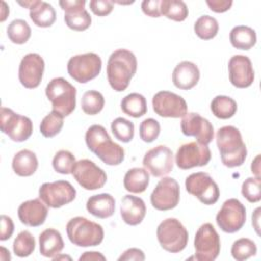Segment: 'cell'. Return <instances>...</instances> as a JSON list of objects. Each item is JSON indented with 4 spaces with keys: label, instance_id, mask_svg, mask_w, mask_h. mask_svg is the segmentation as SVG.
Segmentation results:
<instances>
[{
    "label": "cell",
    "instance_id": "20",
    "mask_svg": "<svg viewBox=\"0 0 261 261\" xmlns=\"http://www.w3.org/2000/svg\"><path fill=\"white\" fill-rule=\"evenodd\" d=\"M85 0H61L60 7L64 10V21L66 25L77 32L86 31L92 22L89 12L85 9Z\"/></svg>",
    "mask_w": 261,
    "mask_h": 261
},
{
    "label": "cell",
    "instance_id": "52",
    "mask_svg": "<svg viewBox=\"0 0 261 261\" xmlns=\"http://www.w3.org/2000/svg\"><path fill=\"white\" fill-rule=\"evenodd\" d=\"M1 4H2V9H1V19L0 20L4 21L9 14V7L7 6V4L4 1H2Z\"/></svg>",
    "mask_w": 261,
    "mask_h": 261
},
{
    "label": "cell",
    "instance_id": "54",
    "mask_svg": "<svg viewBox=\"0 0 261 261\" xmlns=\"http://www.w3.org/2000/svg\"><path fill=\"white\" fill-rule=\"evenodd\" d=\"M0 253H1V259L2 260H10L11 259V256L9 254V251L7 249H5L4 247H1L0 248Z\"/></svg>",
    "mask_w": 261,
    "mask_h": 261
},
{
    "label": "cell",
    "instance_id": "39",
    "mask_svg": "<svg viewBox=\"0 0 261 261\" xmlns=\"http://www.w3.org/2000/svg\"><path fill=\"white\" fill-rule=\"evenodd\" d=\"M230 253L232 258L237 261H244L256 255L257 246L252 240L248 238H241L233 242Z\"/></svg>",
    "mask_w": 261,
    "mask_h": 261
},
{
    "label": "cell",
    "instance_id": "36",
    "mask_svg": "<svg viewBox=\"0 0 261 261\" xmlns=\"http://www.w3.org/2000/svg\"><path fill=\"white\" fill-rule=\"evenodd\" d=\"M105 100L103 95L95 90L87 91L82 98V110L88 115L98 114L104 107Z\"/></svg>",
    "mask_w": 261,
    "mask_h": 261
},
{
    "label": "cell",
    "instance_id": "38",
    "mask_svg": "<svg viewBox=\"0 0 261 261\" xmlns=\"http://www.w3.org/2000/svg\"><path fill=\"white\" fill-rule=\"evenodd\" d=\"M63 117L56 111L48 113L41 121L40 132L45 138H53L58 135L63 126Z\"/></svg>",
    "mask_w": 261,
    "mask_h": 261
},
{
    "label": "cell",
    "instance_id": "28",
    "mask_svg": "<svg viewBox=\"0 0 261 261\" xmlns=\"http://www.w3.org/2000/svg\"><path fill=\"white\" fill-rule=\"evenodd\" d=\"M150 176L145 168L134 167L126 171L123 178V186L127 192L141 194L146 191L149 186Z\"/></svg>",
    "mask_w": 261,
    "mask_h": 261
},
{
    "label": "cell",
    "instance_id": "12",
    "mask_svg": "<svg viewBox=\"0 0 261 261\" xmlns=\"http://www.w3.org/2000/svg\"><path fill=\"white\" fill-rule=\"evenodd\" d=\"M246 208L236 198H230L222 204L216 214V223L220 229L227 233L239 231L246 222Z\"/></svg>",
    "mask_w": 261,
    "mask_h": 261
},
{
    "label": "cell",
    "instance_id": "23",
    "mask_svg": "<svg viewBox=\"0 0 261 261\" xmlns=\"http://www.w3.org/2000/svg\"><path fill=\"white\" fill-rule=\"evenodd\" d=\"M146 205L142 198L125 195L120 204V215L122 220L128 225L140 224L146 215Z\"/></svg>",
    "mask_w": 261,
    "mask_h": 261
},
{
    "label": "cell",
    "instance_id": "30",
    "mask_svg": "<svg viewBox=\"0 0 261 261\" xmlns=\"http://www.w3.org/2000/svg\"><path fill=\"white\" fill-rule=\"evenodd\" d=\"M229 41L237 49L250 50L257 42L256 32L247 25H237L229 33Z\"/></svg>",
    "mask_w": 261,
    "mask_h": 261
},
{
    "label": "cell",
    "instance_id": "43",
    "mask_svg": "<svg viewBox=\"0 0 261 261\" xmlns=\"http://www.w3.org/2000/svg\"><path fill=\"white\" fill-rule=\"evenodd\" d=\"M160 134V123L154 118H146L140 124V138L146 142L151 143L155 141Z\"/></svg>",
    "mask_w": 261,
    "mask_h": 261
},
{
    "label": "cell",
    "instance_id": "40",
    "mask_svg": "<svg viewBox=\"0 0 261 261\" xmlns=\"http://www.w3.org/2000/svg\"><path fill=\"white\" fill-rule=\"evenodd\" d=\"M111 130L115 139L122 143H128L134 138L135 125L123 117H117L111 122Z\"/></svg>",
    "mask_w": 261,
    "mask_h": 261
},
{
    "label": "cell",
    "instance_id": "46",
    "mask_svg": "<svg viewBox=\"0 0 261 261\" xmlns=\"http://www.w3.org/2000/svg\"><path fill=\"white\" fill-rule=\"evenodd\" d=\"M14 230V224L12 219L7 215H1V233H0V240L6 241L8 240Z\"/></svg>",
    "mask_w": 261,
    "mask_h": 261
},
{
    "label": "cell",
    "instance_id": "14",
    "mask_svg": "<svg viewBox=\"0 0 261 261\" xmlns=\"http://www.w3.org/2000/svg\"><path fill=\"white\" fill-rule=\"evenodd\" d=\"M211 159V151L207 145L190 142L181 145L175 154V163L180 169L205 166Z\"/></svg>",
    "mask_w": 261,
    "mask_h": 261
},
{
    "label": "cell",
    "instance_id": "17",
    "mask_svg": "<svg viewBox=\"0 0 261 261\" xmlns=\"http://www.w3.org/2000/svg\"><path fill=\"white\" fill-rule=\"evenodd\" d=\"M143 165L153 176L162 177L173 168V153L168 147L158 145L147 151L143 158Z\"/></svg>",
    "mask_w": 261,
    "mask_h": 261
},
{
    "label": "cell",
    "instance_id": "41",
    "mask_svg": "<svg viewBox=\"0 0 261 261\" xmlns=\"http://www.w3.org/2000/svg\"><path fill=\"white\" fill-rule=\"evenodd\" d=\"M75 157L68 150H59L53 157L52 165L56 172L61 174H69L75 164Z\"/></svg>",
    "mask_w": 261,
    "mask_h": 261
},
{
    "label": "cell",
    "instance_id": "9",
    "mask_svg": "<svg viewBox=\"0 0 261 261\" xmlns=\"http://www.w3.org/2000/svg\"><path fill=\"white\" fill-rule=\"evenodd\" d=\"M186 190L205 205H213L219 199V188L207 172H195L186 178Z\"/></svg>",
    "mask_w": 261,
    "mask_h": 261
},
{
    "label": "cell",
    "instance_id": "33",
    "mask_svg": "<svg viewBox=\"0 0 261 261\" xmlns=\"http://www.w3.org/2000/svg\"><path fill=\"white\" fill-rule=\"evenodd\" d=\"M161 15L174 21H184L189 14L187 4L181 0H161Z\"/></svg>",
    "mask_w": 261,
    "mask_h": 261
},
{
    "label": "cell",
    "instance_id": "45",
    "mask_svg": "<svg viewBox=\"0 0 261 261\" xmlns=\"http://www.w3.org/2000/svg\"><path fill=\"white\" fill-rule=\"evenodd\" d=\"M160 3L161 0H144L141 4L142 11L150 17H160Z\"/></svg>",
    "mask_w": 261,
    "mask_h": 261
},
{
    "label": "cell",
    "instance_id": "6",
    "mask_svg": "<svg viewBox=\"0 0 261 261\" xmlns=\"http://www.w3.org/2000/svg\"><path fill=\"white\" fill-rule=\"evenodd\" d=\"M156 234L160 246L169 253H179L188 245V230L176 218L164 219L158 225Z\"/></svg>",
    "mask_w": 261,
    "mask_h": 261
},
{
    "label": "cell",
    "instance_id": "8",
    "mask_svg": "<svg viewBox=\"0 0 261 261\" xmlns=\"http://www.w3.org/2000/svg\"><path fill=\"white\" fill-rule=\"evenodd\" d=\"M195 259L198 261H213L220 253V239L214 226L207 222L202 224L194 240Z\"/></svg>",
    "mask_w": 261,
    "mask_h": 261
},
{
    "label": "cell",
    "instance_id": "49",
    "mask_svg": "<svg viewBox=\"0 0 261 261\" xmlns=\"http://www.w3.org/2000/svg\"><path fill=\"white\" fill-rule=\"evenodd\" d=\"M80 261L82 260H94V261H97V260H106L105 256H103L101 253L99 252H85L80 258H79Z\"/></svg>",
    "mask_w": 261,
    "mask_h": 261
},
{
    "label": "cell",
    "instance_id": "25",
    "mask_svg": "<svg viewBox=\"0 0 261 261\" xmlns=\"http://www.w3.org/2000/svg\"><path fill=\"white\" fill-rule=\"evenodd\" d=\"M86 208L95 217L105 219L113 215L115 211V200L107 193L94 195L88 199Z\"/></svg>",
    "mask_w": 261,
    "mask_h": 261
},
{
    "label": "cell",
    "instance_id": "27",
    "mask_svg": "<svg viewBox=\"0 0 261 261\" xmlns=\"http://www.w3.org/2000/svg\"><path fill=\"white\" fill-rule=\"evenodd\" d=\"M37 168L38 158L29 149L20 150L12 159V169L19 176H31L36 172Z\"/></svg>",
    "mask_w": 261,
    "mask_h": 261
},
{
    "label": "cell",
    "instance_id": "34",
    "mask_svg": "<svg viewBox=\"0 0 261 261\" xmlns=\"http://www.w3.org/2000/svg\"><path fill=\"white\" fill-rule=\"evenodd\" d=\"M31 28L29 23L21 18L12 20L7 27L8 39L14 44H24L31 38Z\"/></svg>",
    "mask_w": 261,
    "mask_h": 261
},
{
    "label": "cell",
    "instance_id": "29",
    "mask_svg": "<svg viewBox=\"0 0 261 261\" xmlns=\"http://www.w3.org/2000/svg\"><path fill=\"white\" fill-rule=\"evenodd\" d=\"M30 17L37 27L49 28L56 20V11L48 2L37 0L36 4L30 9Z\"/></svg>",
    "mask_w": 261,
    "mask_h": 261
},
{
    "label": "cell",
    "instance_id": "55",
    "mask_svg": "<svg viewBox=\"0 0 261 261\" xmlns=\"http://www.w3.org/2000/svg\"><path fill=\"white\" fill-rule=\"evenodd\" d=\"M53 260H59V259H68V260H71V258L69 257V256H64V255H60L59 256V254L58 255H56L54 258H52Z\"/></svg>",
    "mask_w": 261,
    "mask_h": 261
},
{
    "label": "cell",
    "instance_id": "32",
    "mask_svg": "<svg viewBox=\"0 0 261 261\" xmlns=\"http://www.w3.org/2000/svg\"><path fill=\"white\" fill-rule=\"evenodd\" d=\"M210 108L214 116H216L217 118L228 119L236 114L238 110V105L232 98L228 96L218 95L213 98Z\"/></svg>",
    "mask_w": 261,
    "mask_h": 261
},
{
    "label": "cell",
    "instance_id": "44",
    "mask_svg": "<svg viewBox=\"0 0 261 261\" xmlns=\"http://www.w3.org/2000/svg\"><path fill=\"white\" fill-rule=\"evenodd\" d=\"M90 9L98 16H106L113 10V2L110 0H91Z\"/></svg>",
    "mask_w": 261,
    "mask_h": 261
},
{
    "label": "cell",
    "instance_id": "53",
    "mask_svg": "<svg viewBox=\"0 0 261 261\" xmlns=\"http://www.w3.org/2000/svg\"><path fill=\"white\" fill-rule=\"evenodd\" d=\"M37 0H24V1H17V3L19 5H21L22 7H25V8H29L31 9L35 4H36Z\"/></svg>",
    "mask_w": 261,
    "mask_h": 261
},
{
    "label": "cell",
    "instance_id": "42",
    "mask_svg": "<svg viewBox=\"0 0 261 261\" xmlns=\"http://www.w3.org/2000/svg\"><path fill=\"white\" fill-rule=\"evenodd\" d=\"M242 195L250 202L257 203L261 200V178L248 177L242 185Z\"/></svg>",
    "mask_w": 261,
    "mask_h": 261
},
{
    "label": "cell",
    "instance_id": "22",
    "mask_svg": "<svg viewBox=\"0 0 261 261\" xmlns=\"http://www.w3.org/2000/svg\"><path fill=\"white\" fill-rule=\"evenodd\" d=\"M17 215L20 222L24 225L37 227L45 222L48 215V208L41 199H33L19 205Z\"/></svg>",
    "mask_w": 261,
    "mask_h": 261
},
{
    "label": "cell",
    "instance_id": "19",
    "mask_svg": "<svg viewBox=\"0 0 261 261\" xmlns=\"http://www.w3.org/2000/svg\"><path fill=\"white\" fill-rule=\"evenodd\" d=\"M45 62L38 53H29L24 55L19 63L18 79L20 84L27 89L37 88L43 77Z\"/></svg>",
    "mask_w": 261,
    "mask_h": 261
},
{
    "label": "cell",
    "instance_id": "4",
    "mask_svg": "<svg viewBox=\"0 0 261 261\" xmlns=\"http://www.w3.org/2000/svg\"><path fill=\"white\" fill-rule=\"evenodd\" d=\"M66 232L69 241L77 247H95L104 239L103 227L82 216L73 217L67 222Z\"/></svg>",
    "mask_w": 261,
    "mask_h": 261
},
{
    "label": "cell",
    "instance_id": "7",
    "mask_svg": "<svg viewBox=\"0 0 261 261\" xmlns=\"http://www.w3.org/2000/svg\"><path fill=\"white\" fill-rule=\"evenodd\" d=\"M102 60L93 52L70 57L67 62V72L75 82L86 84L95 79L101 71Z\"/></svg>",
    "mask_w": 261,
    "mask_h": 261
},
{
    "label": "cell",
    "instance_id": "2",
    "mask_svg": "<svg viewBox=\"0 0 261 261\" xmlns=\"http://www.w3.org/2000/svg\"><path fill=\"white\" fill-rule=\"evenodd\" d=\"M137 58L126 49H117L107 61V79L110 87L116 92L124 91L137 71Z\"/></svg>",
    "mask_w": 261,
    "mask_h": 261
},
{
    "label": "cell",
    "instance_id": "50",
    "mask_svg": "<svg viewBox=\"0 0 261 261\" xmlns=\"http://www.w3.org/2000/svg\"><path fill=\"white\" fill-rule=\"evenodd\" d=\"M252 173L255 174L256 177H260V155H257L251 164Z\"/></svg>",
    "mask_w": 261,
    "mask_h": 261
},
{
    "label": "cell",
    "instance_id": "21",
    "mask_svg": "<svg viewBox=\"0 0 261 261\" xmlns=\"http://www.w3.org/2000/svg\"><path fill=\"white\" fill-rule=\"evenodd\" d=\"M228 76L231 85L236 88L250 87L255 79L250 58L245 55H233L228 61Z\"/></svg>",
    "mask_w": 261,
    "mask_h": 261
},
{
    "label": "cell",
    "instance_id": "13",
    "mask_svg": "<svg viewBox=\"0 0 261 261\" xmlns=\"http://www.w3.org/2000/svg\"><path fill=\"white\" fill-rule=\"evenodd\" d=\"M71 174L85 190L94 191L103 188L107 180L105 171L90 159H81L75 162Z\"/></svg>",
    "mask_w": 261,
    "mask_h": 261
},
{
    "label": "cell",
    "instance_id": "26",
    "mask_svg": "<svg viewBox=\"0 0 261 261\" xmlns=\"http://www.w3.org/2000/svg\"><path fill=\"white\" fill-rule=\"evenodd\" d=\"M40 253L46 258H54L64 248L61 233L54 228H47L39 236Z\"/></svg>",
    "mask_w": 261,
    "mask_h": 261
},
{
    "label": "cell",
    "instance_id": "48",
    "mask_svg": "<svg viewBox=\"0 0 261 261\" xmlns=\"http://www.w3.org/2000/svg\"><path fill=\"white\" fill-rule=\"evenodd\" d=\"M128 260L143 261V260H145V254L142 250H140L138 248L127 249L119 256L118 261H128Z\"/></svg>",
    "mask_w": 261,
    "mask_h": 261
},
{
    "label": "cell",
    "instance_id": "35",
    "mask_svg": "<svg viewBox=\"0 0 261 261\" xmlns=\"http://www.w3.org/2000/svg\"><path fill=\"white\" fill-rule=\"evenodd\" d=\"M218 30L219 24L216 18L207 14L200 16L194 24V31L196 35L202 40L213 39L217 35Z\"/></svg>",
    "mask_w": 261,
    "mask_h": 261
},
{
    "label": "cell",
    "instance_id": "24",
    "mask_svg": "<svg viewBox=\"0 0 261 261\" xmlns=\"http://www.w3.org/2000/svg\"><path fill=\"white\" fill-rule=\"evenodd\" d=\"M199 80L200 70L198 66L191 61H181L173 69L172 83L180 90H190L194 88Z\"/></svg>",
    "mask_w": 261,
    "mask_h": 261
},
{
    "label": "cell",
    "instance_id": "47",
    "mask_svg": "<svg viewBox=\"0 0 261 261\" xmlns=\"http://www.w3.org/2000/svg\"><path fill=\"white\" fill-rule=\"evenodd\" d=\"M206 4L212 11L221 13V12L227 11L231 7L232 1L231 0H206Z\"/></svg>",
    "mask_w": 261,
    "mask_h": 261
},
{
    "label": "cell",
    "instance_id": "16",
    "mask_svg": "<svg viewBox=\"0 0 261 261\" xmlns=\"http://www.w3.org/2000/svg\"><path fill=\"white\" fill-rule=\"evenodd\" d=\"M179 197L180 190L178 182L172 177H163L153 190L150 201L155 209L166 211L177 206Z\"/></svg>",
    "mask_w": 261,
    "mask_h": 261
},
{
    "label": "cell",
    "instance_id": "3",
    "mask_svg": "<svg viewBox=\"0 0 261 261\" xmlns=\"http://www.w3.org/2000/svg\"><path fill=\"white\" fill-rule=\"evenodd\" d=\"M216 145L224 166H241L247 157V147L239 128L232 125L220 127L216 133Z\"/></svg>",
    "mask_w": 261,
    "mask_h": 261
},
{
    "label": "cell",
    "instance_id": "51",
    "mask_svg": "<svg viewBox=\"0 0 261 261\" xmlns=\"http://www.w3.org/2000/svg\"><path fill=\"white\" fill-rule=\"evenodd\" d=\"M260 210H261V208L260 207H258L256 210H255V212H254V215H253V217H252V224L254 225V227H255V229H256V232L259 234V212H260Z\"/></svg>",
    "mask_w": 261,
    "mask_h": 261
},
{
    "label": "cell",
    "instance_id": "37",
    "mask_svg": "<svg viewBox=\"0 0 261 261\" xmlns=\"http://www.w3.org/2000/svg\"><path fill=\"white\" fill-rule=\"evenodd\" d=\"M36 248L34 236L29 230L20 231L13 242V252L17 257L24 258L30 256Z\"/></svg>",
    "mask_w": 261,
    "mask_h": 261
},
{
    "label": "cell",
    "instance_id": "1",
    "mask_svg": "<svg viewBox=\"0 0 261 261\" xmlns=\"http://www.w3.org/2000/svg\"><path fill=\"white\" fill-rule=\"evenodd\" d=\"M87 147L107 165H119L124 160L123 148L114 143L106 128L100 124L91 125L85 135Z\"/></svg>",
    "mask_w": 261,
    "mask_h": 261
},
{
    "label": "cell",
    "instance_id": "15",
    "mask_svg": "<svg viewBox=\"0 0 261 261\" xmlns=\"http://www.w3.org/2000/svg\"><path fill=\"white\" fill-rule=\"evenodd\" d=\"M153 110L161 117L179 118L188 113L186 100L172 92L160 91L152 98Z\"/></svg>",
    "mask_w": 261,
    "mask_h": 261
},
{
    "label": "cell",
    "instance_id": "10",
    "mask_svg": "<svg viewBox=\"0 0 261 261\" xmlns=\"http://www.w3.org/2000/svg\"><path fill=\"white\" fill-rule=\"evenodd\" d=\"M1 130L14 142L27 141L33 134V122L24 115L15 113L10 108L1 107Z\"/></svg>",
    "mask_w": 261,
    "mask_h": 261
},
{
    "label": "cell",
    "instance_id": "5",
    "mask_svg": "<svg viewBox=\"0 0 261 261\" xmlns=\"http://www.w3.org/2000/svg\"><path fill=\"white\" fill-rule=\"evenodd\" d=\"M46 96L52 103L53 111L62 116H68L76 105V89L63 77H55L49 82L46 89Z\"/></svg>",
    "mask_w": 261,
    "mask_h": 261
},
{
    "label": "cell",
    "instance_id": "11",
    "mask_svg": "<svg viewBox=\"0 0 261 261\" xmlns=\"http://www.w3.org/2000/svg\"><path fill=\"white\" fill-rule=\"evenodd\" d=\"M76 191L67 180L44 182L39 189V198L51 208H60L75 199Z\"/></svg>",
    "mask_w": 261,
    "mask_h": 261
},
{
    "label": "cell",
    "instance_id": "18",
    "mask_svg": "<svg viewBox=\"0 0 261 261\" xmlns=\"http://www.w3.org/2000/svg\"><path fill=\"white\" fill-rule=\"evenodd\" d=\"M180 129L187 137H194L197 142L208 145L214 138V128L212 123L202 117L199 113H187L180 121Z\"/></svg>",
    "mask_w": 261,
    "mask_h": 261
},
{
    "label": "cell",
    "instance_id": "31",
    "mask_svg": "<svg viewBox=\"0 0 261 261\" xmlns=\"http://www.w3.org/2000/svg\"><path fill=\"white\" fill-rule=\"evenodd\" d=\"M121 110L128 116L139 118L147 113L146 98L139 93H130L122 98Z\"/></svg>",
    "mask_w": 261,
    "mask_h": 261
}]
</instances>
